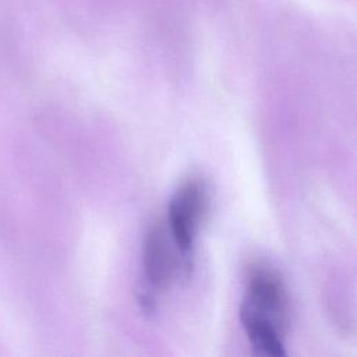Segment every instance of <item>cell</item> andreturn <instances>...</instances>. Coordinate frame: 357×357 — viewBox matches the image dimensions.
<instances>
[{
	"label": "cell",
	"instance_id": "1",
	"mask_svg": "<svg viewBox=\"0 0 357 357\" xmlns=\"http://www.w3.org/2000/svg\"><path fill=\"white\" fill-rule=\"evenodd\" d=\"M208 206V191L204 181L192 178L180 185L169 202L172 238L181 254L185 268L191 266L195 237Z\"/></svg>",
	"mask_w": 357,
	"mask_h": 357
},
{
	"label": "cell",
	"instance_id": "2",
	"mask_svg": "<svg viewBox=\"0 0 357 357\" xmlns=\"http://www.w3.org/2000/svg\"><path fill=\"white\" fill-rule=\"evenodd\" d=\"M240 317H250L273 325L282 333L287 325V296L279 276L266 268H254L248 278L247 294Z\"/></svg>",
	"mask_w": 357,
	"mask_h": 357
},
{
	"label": "cell",
	"instance_id": "3",
	"mask_svg": "<svg viewBox=\"0 0 357 357\" xmlns=\"http://www.w3.org/2000/svg\"><path fill=\"white\" fill-rule=\"evenodd\" d=\"M142 271L148 290L166 287L177 268L174 254L169 245L165 230L156 225L144 237L142 244Z\"/></svg>",
	"mask_w": 357,
	"mask_h": 357
}]
</instances>
